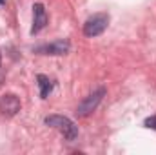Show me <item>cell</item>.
<instances>
[{
	"instance_id": "cell-10",
	"label": "cell",
	"mask_w": 156,
	"mask_h": 155,
	"mask_svg": "<svg viewBox=\"0 0 156 155\" xmlns=\"http://www.w3.org/2000/svg\"><path fill=\"white\" fill-rule=\"evenodd\" d=\"M5 4V0H0V6H4Z\"/></svg>"
},
{
	"instance_id": "cell-1",
	"label": "cell",
	"mask_w": 156,
	"mask_h": 155,
	"mask_svg": "<svg viewBox=\"0 0 156 155\" xmlns=\"http://www.w3.org/2000/svg\"><path fill=\"white\" fill-rule=\"evenodd\" d=\"M44 122L49 126V128H55L56 131H60L62 135H64V139H67V141H75L78 137V128L76 124L71 120V119H67V117L64 115H49L44 119Z\"/></svg>"
},
{
	"instance_id": "cell-9",
	"label": "cell",
	"mask_w": 156,
	"mask_h": 155,
	"mask_svg": "<svg viewBox=\"0 0 156 155\" xmlns=\"http://www.w3.org/2000/svg\"><path fill=\"white\" fill-rule=\"evenodd\" d=\"M4 78V73H2V51H0V82Z\"/></svg>"
},
{
	"instance_id": "cell-5",
	"label": "cell",
	"mask_w": 156,
	"mask_h": 155,
	"mask_svg": "<svg viewBox=\"0 0 156 155\" xmlns=\"http://www.w3.org/2000/svg\"><path fill=\"white\" fill-rule=\"evenodd\" d=\"M22 104H20V99L15 95V93H5L0 97V113L5 117H15L20 112Z\"/></svg>"
},
{
	"instance_id": "cell-7",
	"label": "cell",
	"mask_w": 156,
	"mask_h": 155,
	"mask_svg": "<svg viewBox=\"0 0 156 155\" xmlns=\"http://www.w3.org/2000/svg\"><path fill=\"white\" fill-rule=\"evenodd\" d=\"M37 80H38V88H40V97L42 99H47L49 93L53 91V80L47 77V75H37Z\"/></svg>"
},
{
	"instance_id": "cell-2",
	"label": "cell",
	"mask_w": 156,
	"mask_h": 155,
	"mask_svg": "<svg viewBox=\"0 0 156 155\" xmlns=\"http://www.w3.org/2000/svg\"><path fill=\"white\" fill-rule=\"evenodd\" d=\"M109 26V15L107 13H94L91 15L85 24H83V35L89 37V39H94V37H100Z\"/></svg>"
},
{
	"instance_id": "cell-4",
	"label": "cell",
	"mask_w": 156,
	"mask_h": 155,
	"mask_svg": "<svg viewBox=\"0 0 156 155\" xmlns=\"http://www.w3.org/2000/svg\"><path fill=\"white\" fill-rule=\"evenodd\" d=\"M71 49V44L69 40L66 39H58L55 42H49V44H42L38 47H35L33 51L38 53V55H51V57H60V55H67Z\"/></svg>"
},
{
	"instance_id": "cell-8",
	"label": "cell",
	"mask_w": 156,
	"mask_h": 155,
	"mask_svg": "<svg viewBox=\"0 0 156 155\" xmlns=\"http://www.w3.org/2000/svg\"><path fill=\"white\" fill-rule=\"evenodd\" d=\"M145 126H147V128H151V130H156V115L145 119Z\"/></svg>"
},
{
	"instance_id": "cell-3",
	"label": "cell",
	"mask_w": 156,
	"mask_h": 155,
	"mask_svg": "<svg viewBox=\"0 0 156 155\" xmlns=\"http://www.w3.org/2000/svg\"><path fill=\"white\" fill-rule=\"evenodd\" d=\"M105 97V88H98V89H94L93 93H89L80 104H78L76 108V115L78 117H87L91 115L96 108H98V104L102 102V99Z\"/></svg>"
},
{
	"instance_id": "cell-6",
	"label": "cell",
	"mask_w": 156,
	"mask_h": 155,
	"mask_svg": "<svg viewBox=\"0 0 156 155\" xmlns=\"http://www.w3.org/2000/svg\"><path fill=\"white\" fill-rule=\"evenodd\" d=\"M47 26V13L44 4H33V26H31V35L40 33Z\"/></svg>"
}]
</instances>
